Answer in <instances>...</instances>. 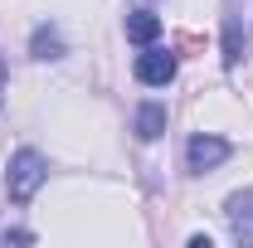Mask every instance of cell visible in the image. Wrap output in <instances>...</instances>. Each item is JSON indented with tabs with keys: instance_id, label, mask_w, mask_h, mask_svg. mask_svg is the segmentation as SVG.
<instances>
[{
	"instance_id": "obj_1",
	"label": "cell",
	"mask_w": 253,
	"mask_h": 248,
	"mask_svg": "<svg viewBox=\"0 0 253 248\" xmlns=\"http://www.w3.org/2000/svg\"><path fill=\"white\" fill-rule=\"evenodd\" d=\"M44 180H49V161H44L39 151L25 146V151L10 156V165H5V195H10L15 205H30Z\"/></svg>"
},
{
	"instance_id": "obj_2",
	"label": "cell",
	"mask_w": 253,
	"mask_h": 248,
	"mask_svg": "<svg viewBox=\"0 0 253 248\" xmlns=\"http://www.w3.org/2000/svg\"><path fill=\"white\" fill-rule=\"evenodd\" d=\"M234 156V146L224 141V136H210V131H195L185 146V165L195 170V175H205V170H214V165H224Z\"/></svg>"
},
{
	"instance_id": "obj_3",
	"label": "cell",
	"mask_w": 253,
	"mask_h": 248,
	"mask_svg": "<svg viewBox=\"0 0 253 248\" xmlns=\"http://www.w3.org/2000/svg\"><path fill=\"white\" fill-rule=\"evenodd\" d=\"M136 83H146V88H166L170 78H175V54L170 49H151L146 44V54H136Z\"/></svg>"
},
{
	"instance_id": "obj_4",
	"label": "cell",
	"mask_w": 253,
	"mask_h": 248,
	"mask_svg": "<svg viewBox=\"0 0 253 248\" xmlns=\"http://www.w3.org/2000/svg\"><path fill=\"white\" fill-rule=\"evenodd\" d=\"M126 39L141 44V49L156 44V39H161V15H156V10H131V15H126Z\"/></svg>"
},
{
	"instance_id": "obj_5",
	"label": "cell",
	"mask_w": 253,
	"mask_h": 248,
	"mask_svg": "<svg viewBox=\"0 0 253 248\" xmlns=\"http://www.w3.org/2000/svg\"><path fill=\"white\" fill-rule=\"evenodd\" d=\"M166 131V102H141L136 107V136L141 141H156Z\"/></svg>"
},
{
	"instance_id": "obj_6",
	"label": "cell",
	"mask_w": 253,
	"mask_h": 248,
	"mask_svg": "<svg viewBox=\"0 0 253 248\" xmlns=\"http://www.w3.org/2000/svg\"><path fill=\"white\" fill-rule=\"evenodd\" d=\"M30 49H34V59H59V54H63V39H59V30L39 25L34 39H30Z\"/></svg>"
},
{
	"instance_id": "obj_7",
	"label": "cell",
	"mask_w": 253,
	"mask_h": 248,
	"mask_svg": "<svg viewBox=\"0 0 253 248\" xmlns=\"http://www.w3.org/2000/svg\"><path fill=\"white\" fill-rule=\"evenodd\" d=\"M0 107H5V63H0Z\"/></svg>"
}]
</instances>
